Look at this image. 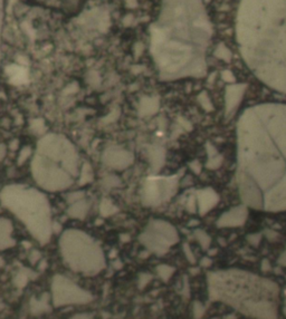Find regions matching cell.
I'll return each instance as SVG.
<instances>
[{"label": "cell", "instance_id": "cell-3", "mask_svg": "<svg viewBox=\"0 0 286 319\" xmlns=\"http://www.w3.org/2000/svg\"><path fill=\"white\" fill-rule=\"evenodd\" d=\"M211 34V24L201 0H183L180 17L158 49V63L167 78L205 75V55Z\"/></svg>", "mask_w": 286, "mask_h": 319}, {"label": "cell", "instance_id": "cell-24", "mask_svg": "<svg viewBox=\"0 0 286 319\" xmlns=\"http://www.w3.org/2000/svg\"><path fill=\"white\" fill-rule=\"evenodd\" d=\"M28 279H29V276L26 274L25 271H20L17 274V276L15 277L14 279V284L16 287L18 288H23L27 285L28 282Z\"/></svg>", "mask_w": 286, "mask_h": 319}, {"label": "cell", "instance_id": "cell-22", "mask_svg": "<svg viewBox=\"0 0 286 319\" xmlns=\"http://www.w3.org/2000/svg\"><path fill=\"white\" fill-rule=\"evenodd\" d=\"M198 102H199V104H200L206 111L211 112L213 110L212 103H211L210 99H209V96L206 92H202L201 94L198 96Z\"/></svg>", "mask_w": 286, "mask_h": 319}, {"label": "cell", "instance_id": "cell-23", "mask_svg": "<svg viewBox=\"0 0 286 319\" xmlns=\"http://www.w3.org/2000/svg\"><path fill=\"white\" fill-rule=\"evenodd\" d=\"M206 306L200 301H195L192 305V313L195 319H201L206 312Z\"/></svg>", "mask_w": 286, "mask_h": 319}, {"label": "cell", "instance_id": "cell-25", "mask_svg": "<svg viewBox=\"0 0 286 319\" xmlns=\"http://www.w3.org/2000/svg\"><path fill=\"white\" fill-rule=\"evenodd\" d=\"M116 211V208L114 207L113 204L109 201H103L101 204V213L104 215V217H107V215L113 214Z\"/></svg>", "mask_w": 286, "mask_h": 319}, {"label": "cell", "instance_id": "cell-33", "mask_svg": "<svg viewBox=\"0 0 286 319\" xmlns=\"http://www.w3.org/2000/svg\"><path fill=\"white\" fill-rule=\"evenodd\" d=\"M69 319H93V317H92L90 313L82 312V313H76V315L72 316Z\"/></svg>", "mask_w": 286, "mask_h": 319}, {"label": "cell", "instance_id": "cell-12", "mask_svg": "<svg viewBox=\"0 0 286 319\" xmlns=\"http://www.w3.org/2000/svg\"><path fill=\"white\" fill-rule=\"evenodd\" d=\"M248 218V209L245 204L238 205L223 213L217 220L218 228H235L241 227Z\"/></svg>", "mask_w": 286, "mask_h": 319}, {"label": "cell", "instance_id": "cell-14", "mask_svg": "<svg viewBox=\"0 0 286 319\" xmlns=\"http://www.w3.org/2000/svg\"><path fill=\"white\" fill-rule=\"evenodd\" d=\"M198 211L200 215H205L209 211L216 207L219 202V195L211 188L199 190L196 193Z\"/></svg>", "mask_w": 286, "mask_h": 319}, {"label": "cell", "instance_id": "cell-16", "mask_svg": "<svg viewBox=\"0 0 286 319\" xmlns=\"http://www.w3.org/2000/svg\"><path fill=\"white\" fill-rule=\"evenodd\" d=\"M90 204L83 199H80L70 204L68 209V215L74 219H84L89 212Z\"/></svg>", "mask_w": 286, "mask_h": 319}, {"label": "cell", "instance_id": "cell-26", "mask_svg": "<svg viewBox=\"0 0 286 319\" xmlns=\"http://www.w3.org/2000/svg\"><path fill=\"white\" fill-rule=\"evenodd\" d=\"M183 252H185L186 258L189 262H190V264H196V257L195 255H193V252L188 244L183 245Z\"/></svg>", "mask_w": 286, "mask_h": 319}, {"label": "cell", "instance_id": "cell-29", "mask_svg": "<svg viewBox=\"0 0 286 319\" xmlns=\"http://www.w3.org/2000/svg\"><path fill=\"white\" fill-rule=\"evenodd\" d=\"M197 197L196 195H191L190 198L188 200V204H187V209L190 211L191 213H195L197 211Z\"/></svg>", "mask_w": 286, "mask_h": 319}, {"label": "cell", "instance_id": "cell-9", "mask_svg": "<svg viewBox=\"0 0 286 319\" xmlns=\"http://www.w3.org/2000/svg\"><path fill=\"white\" fill-rule=\"evenodd\" d=\"M94 299L90 291L76 285L63 275H55L52 280V301L56 308L69 305H86Z\"/></svg>", "mask_w": 286, "mask_h": 319}, {"label": "cell", "instance_id": "cell-2", "mask_svg": "<svg viewBox=\"0 0 286 319\" xmlns=\"http://www.w3.org/2000/svg\"><path fill=\"white\" fill-rule=\"evenodd\" d=\"M236 37L253 74L286 94V0H242Z\"/></svg>", "mask_w": 286, "mask_h": 319}, {"label": "cell", "instance_id": "cell-6", "mask_svg": "<svg viewBox=\"0 0 286 319\" xmlns=\"http://www.w3.org/2000/svg\"><path fill=\"white\" fill-rule=\"evenodd\" d=\"M0 201L22 221L40 245L52 238L53 224L48 200L44 194L24 185H10L0 193Z\"/></svg>", "mask_w": 286, "mask_h": 319}, {"label": "cell", "instance_id": "cell-11", "mask_svg": "<svg viewBox=\"0 0 286 319\" xmlns=\"http://www.w3.org/2000/svg\"><path fill=\"white\" fill-rule=\"evenodd\" d=\"M133 161L132 154L120 146L107 148L103 154V162L107 167L115 170H124Z\"/></svg>", "mask_w": 286, "mask_h": 319}, {"label": "cell", "instance_id": "cell-7", "mask_svg": "<svg viewBox=\"0 0 286 319\" xmlns=\"http://www.w3.org/2000/svg\"><path fill=\"white\" fill-rule=\"evenodd\" d=\"M59 251L72 270L86 276L98 275L105 268V256L100 245L84 231L68 229L59 238Z\"/></svg>", "mask_w": 286, "mask_h": 319}, {"label": "cell", "instance_id": "cell-18", "mask_svg": "<svg viewBox=\"0 0 286 319\" xmlns=\"http://www.w3.org/2000/svg\"><path fill=\"white\" fill-rule=\"evenodd\" d=\"M207 154H208V162L206 167L210 170H216L222 166L223 156L216 150V147L211 145V143H207L206 146Z\"/></svg>", "mask_w": 286, "mask_h": 319}, {"label": "cell", "instance_id": "cell-37", "mask_svg": "<svg viewBox=\"0 0 286 319\" xmlns=\"http://www.w3.org/2000/svg\"><path fill=\"white\" fill-rule=\"evenodd\" d=\"M270 269V264L267 259H264L262 261V270L263 271H268Z\"/></svg>", "mask_w": 286, "mask_h": 319}, {"label": "cell", "instance_id": "cell-15", "mask_svg": "<svg viewBox=\"0 0 286 319\" xmlns=\"http://www.w3.org/2000/svg\"><path fill=\"white\" fill-rule=\"evenodd\" d=\"M13 223L6 218H0V250H7L15 246Z\"/></svg>", "mask_w": 286, "mask_h": 319}, {"label": "cell", "instance_id": "cell-8", "mask_svg": "<svg viewBox=\"0 0 286 319\" xmlns=\"http://www.w3.org/2000/svg\"><path fill=\"white\" fill-rule=\"evenodd\" d=\"M140 243L158 256L167 254L179 241V233L173 225L165 220H151L139 236Z\"/></svg>", "mask_w": 286, "mask_h": 319}, {"label": "cell", "instance_id": "cell-32", "mask_svg": "<svg viewBox=\"0 0 286 319\" xmlns=\"http://www.w3.org/2000/svg\"><path fill=\"white\" fill-rule=\"evenodd\" d=\"M39 259H40V254L36 250L33 251L29 256V260H30V262H32V264H36V262H37Z\"/></svg>", "mask_w": 286, "mask_h": 319}, {"label": "cell", "instance_id": "cell-4", "mask_svg": "<svg viewBox=\"0 0 286 319\" xmlns=\"http://www.w3.org/2000/svg\"><path fill=\"white\" fill-rule=\"evenodd\" d=\"M208 294L212 301L231 306L253 319H278L279 288L267 278L241 269L208 274Z\"/></svg>", "mask_w": 286, "mask_h": 319}, {"label": "cell", "instance_id": "cell-17", "mask_svg": "<svg viewBox=\"0 0 286 319\" xmlns=\"http://www.w3.org/2000/svg\"><path fill=\"white\" fill-rule=\"evenodd\" d=\"M48 299V294H44L40 297V299L33 297L32 299H30V311H32V313H34V315H39V313L50 310Z\"/></svg>", "mask_w": 286, "mask_h": 319}, {"label": "cell", "instance_id": "cell-30", "mask_svg": "<svg viewBox=\"0 0 286 319\" xmlns=\"http://www.w3.org/2000/svg\"><path fill=\"white\" fill-rule=\"evenodd\" d=\"M222 76L223 79L225 82H228V83H233V82H235V76L233 75L231 70H224L222 73Z\"/></svg>", "mask_w": 286, "mask_h": 319}, {"label": "cell", "instance_id": "cell-39", "mask_svg": "<svg viewBox=\"0 0 286 319\" xmlns=\"http://www.w3.org/2000/svg\"><path fill=\"white\" fill-rule=\"evenodd\" d=\"M283 311H284V315L286 316V301H285V306H284V309H283Z\"/></svg>", "mask_w": 286, "mask_h": 319}, {"label": "cell", "instance_id": "cell-10", "mask_svg": "<svg viewBox=\"0 0 286 319\" xmlns=\"http://www.w3.org/2000/svg\"><path fill=\"white\" fill-rule=\"evenodd\" d=\"M177 185L178 180L175 177L148 180L143 189V203L150 207L161 204L172 197Z\"/></svg>", "mask_w": 286, "mask_h": 319}, {"label": "cell", "instance_id": "cell-20", "mask_svg": "<svg viewBox=\"0 0 286 319\" xmlns=\"http://www.w3.org/2000/svg\"><path fill=\"white\" fill-rule=\"evenodd\" d=\"M175 271L176 269L169 265H160L157 267L158 276H159L165 282L170 280V278L173 276V274H175Z\"/></svg>", "mask_w": 286, "mask_h": 319}, {"label": "cell", "instance_id": "cell-40", "mask_svg": "<svg viewBox=\"0 0 286 319\" xmlns=\"http://www.w3.org/2000/svg\"><path fill=\"white\" fill-rule=\"evenodd\" d=\"M3 308H4V303H3V302H0V310H2Z\"/></svg>", "mask_w": 286, "mask_h": 319}, {"label": "cell", "instance_id": "cell-38", "mask_svg": "<svg viewBox=\"0 0 286 319\" xmlns=\"http://www.w3.org/2000/svg\"><path fill=\"white\" fill-rule=\"evenodd\" d=\"M195 164H196V167H193V163L191 164V168H192V170L193 171H195L196 173H199L200 172V166H199V163L197 162V161H195Z\"/></svg>", "mask_w": 286, "mask_h": 319}, {"label": "cell", "instance_id": "cell-19", "mask_svg": "<svg viewBox=\"0 0 286 319\" xmlns=\"http://www.w3.org/2000/svg\"><path fill=\"white\" fill-rule=\"evenodd\" d=\"M193 234H195V238L197 239V241L199 243V245H200L201 248L203 250H208L209 247H210L211 245V238L210 235H209L207 232H205L203 230H195V232H193Z\"/></svg>", "mask_w": 286, "mask_h": 319}, {"label": "cell", "instance_id": "cell-35", "mask_svg": "<svg viewBox=\"0 0 286 319\" xmlns=\"http://www.w3.org/2000/svg\"><path fill=\"white\" fill-rule=\"evenodd\" d=\"M278 264H279L280 266L286 267V248H285V250H284V251L282 252V254H280V256H279Z\"/></svg>", "mask_w": 286, "mask_h": 319}, {"label": "cell", "instance_id": "cell-31", "mask_svg": "<svg viewBox=\"0 0 286 319\" xmlns=\"http://www.w3.org/2000/svg\"><path fill=\"white\" fill-rule=\"evenodd\" d=\"M264 233H265V235H266V238L269 241H275L278 238V233L276 232V231H274V230H265Z\"/></svg>", "mask_w": 286, "mask_h": 319}, {"label": "cell", "instance_id": "cell-34", "mask_svg": "<svg viewBox=\"0 0 286 319\" xmlns=\"http://www.w3.org/2000/svg\"><path fill=\"white\" fill-rule=\"evenodd\" d=\"M211 265H212V260L210 258H208V257H205V258H202L200 261V266L205 267V268H207V267H210Z\"/></svg>", "mask_w": 286, "mask_h": 319}, {"label": "cell", "instance_id": "cell-1", "mask_svg": "<svg viewBox=\"0 0 286 319\" xmlns=\"http://www.w3.org/2000/svg\"><path fill=\"white\" fill-rule=\"evenodd\" d=\"M239 195L246 207L286 210V105L246 109L237 123Z\"/></svg>", "mask_w": 286, "mask_h": 319}, {"label": "cell", "instance_id": "cell-13", "mask_svg": "<svg viewBox=\"0 0 286 319\" xmlns=\"http://www.w3.org/2000/svg\"><path fill=\"white\" fill-rule=\"evenodd\" d=\"M246 89V84H233L227 86L226 93H225V115L227 120L236 113Z\"/></svg>", "mask_w": 286, "mask_h": 319}, {"label": "cell", "instance_id": "cell-36", "mask_svg": "<svg viewBox=\"0 0 286 319\" xmlns=\"http://www.w3.org/2000/svg\"><path fill=\"white\" fill-rule=\"evenodd\" d=\"M6 153H7L6 145H4V144H0V161H3V158L6 156Z\"/></svg>", "mask_w": 286, "mask_h": 319}, {"label": "cell", "instance_id": "cell-28", "mask_svg": "<svg viewBox=\"0 0 286 319\" xmlns=\"http://www.w3.org/2000/svg\"><path fill=\"white\" fill-rule=\"evenodd\" d=\"M262 240V233H252L247 235V241L254 247H257Z\"/></svg>", "mask_w": 286, "mask_h": 319}, {"label": "cell", "instance_id": "cell-21", "mask_svg": "<svg viewBox=\"0 0 286 319\" xmlns=\"http://www.w3.org/2000/svg\"><path fill=\"white\" fill-rule=\"evenodd\" d=\"M214 56H216V57L219 59L225 60V61H227V63H229V61L232 60L233 54H232V51L229 50L224 44H219L216 50H214Z\"/></svg>", "mask_w": 286, "mask_h": 319}, {"label": "cell", "instance_id": "cell-27", "mask_svg": "<svg viewBox=\"0 0 286 319\" xmlns=\"http://www.w3.org/2000/svg\"><path fill=\"white\" fill-rule=\"evenodd\" d=\"M152 279V276L149 274H141L139 277V282H137V286H139L140 289H143Z\"/></svg>", "mask_w": 286, "mask_h": 319}, {"label": "cell", "instance_id": "cell-5", "mask_svg": "<svg viewBox=\"0 0 286 319\" xmlns=\"http://www.w3.org/2000/svg\"><path fill=\"white\" fill-rule=\"evenodd\" d=\"M32 171L44 189L62 191L78 178V152L67 138L56 134L45 136L38 144Z\"/></svg>", "mask_w": 286, "mask_h": 319}]
</instances>
